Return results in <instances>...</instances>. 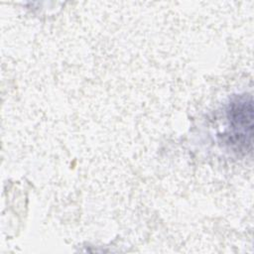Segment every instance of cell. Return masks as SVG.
I'll return each mask as SVG.
<instances>
[{"label":"cell","mask_w":254,"mask_h":254,"mask_svg":"<svg viewBox=\"0 0 254 254\" xmlns=\"http://www.w3.org/2000/svg\"><path fill=\"white\" fill-rule=\"evenodd\" d=\"M229 121V135L238 149H251L253 131L252 97H241L235 100L227 112Z\"/></svg>","instance_id":"obj_1"}]
</instances>
